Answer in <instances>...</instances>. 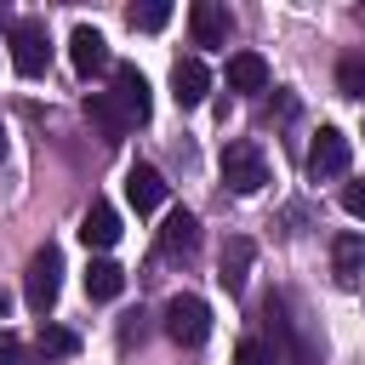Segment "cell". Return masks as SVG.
<instances>
[{
    "mask_svg": "<svg viewBox=\"0 0 365 365\" xmlns=\"http://www.w3.org/2000/svg\"><path fill=\"white\" fill-rule=\"evenodd\" d=\"M228 91H268V63L257 51H234L228 57Z\"/></svg>",
    "mask_w": 365,
    "mask_h": 365,
    "instance_id": "cell-18",
    "label": "cell"
},
{
    "mask_svg": "<svg viewBox=\"0 0 365 365\" xmlns=\"http://www.w3.org/2000/svg\"><path fill=\"white\" fill-rule=\"evenodd\" d=\"M68 57H74L80 74H97V68H108V40H103L91 23H80V29L68 34Z\"/></svg>",
    "mask_w": 365,
    "mask_h": 365,
    "instance_id": "cell-16",
    "label": "cell"
},
{
    "mask_svg": "<svg viewBox=\"0 0 365 365\" xmlns=\"http://www.w3.org/2000/svg\"><path fill=\"white\" fill-rule=\"evenodd\" d=\"M6 308H11V291H0V319H6Z\"/></svg>",
    "mask_w": 365,
    "mask_h": 365,
    "instance_id": "cell-26",
    "label": "cell"
},
{
    "mask_svg": "<svg viewBox=\"0 0 365 365\" xmlns=\"http://www.w3.org/2000/svg\"><path fill=\"white\" fill-rule=\"evenodd\" d=\"M348 160H354L348 137H342L336 125H319V137H314V148H308V177H314V182H331V177L348 171Z\"/></svg>",
    "mask_w": 365,
    "mask_h": 365,
    "instance_id": "cell-6",
    "label": "cell"
},
{
    "mask_svg": "<svg viewBox=\"0 0 365 365\" xmlns=\"http://www.w3.org/2000/svg\"><path fill=\"white\" fill-rule=\"evenodd\" d=\"M205 91H211V68L200 57H177L171 63V97H177V108H200Z\"/></svg>",
    "mask_w": 365,
    "mask_h": 365,
    "instance_id": "cell-8",
    "label": "cell"
},
{
    "mask_svg": "<svg viewBox=\"0 0 365 365\" xmlns=\"http://www.w3.org/2000/svg\"><path fill=\"white\" fill-rule=\"evenodd\" d=\"M114 103L125 108V120H131V125H143V120H148V108H154V103H148V80H143V68H137V63H114Z\"/></svg>",
    "mask_w": 365,
    "mask_h": 365,
    "instance_id": "cell-7",
    "label": "cell"
},
{
    "mask_svg": "<svg viewBox=\"0 0 365 365\" xmlns=\"http://www.w3.org/2000/svg\"><path fill=\"white\" fill-rule=\"evenodd\" d=\"M11 63H17V74H46V63H51V40H46V23L40 17H17L11 23Z\"/></svg>",
    "mask_w": 365,
    "mask_h": 365,
    "instance_id": "cell-4",
    "label": "cell"
},
{
    "mask_svg": "<svg viewBox=\"0 0 365 365\" xmlns=\"http://www.w3.org/2000/svg\"><path fill=\"white\" fill-rule=\"evenodd\" d=\"M80 240H86L91 251H108V245L120 240V211H114L108 200H91L86 217H80Z\"/></svg>",
    "mask_w": 365,
    "mask_h": 365,
    "instance_id": "cell-12",
    "label": "cell"
},
{
    "mask_svg": "<svg viewBox=\"0 0 365 365\" xmlns=\"http://www.w3.org/2000/svg\"><path fill=\"white\" fill-rule=\"evenodd\" d=\"M125 200L137 205V217L160 211V205H165V177H160L154 165H131V171H125Z\"/></svg>",
    "mask_w": 365,
    "mask_h": 365,
    "instance_id": "cell-11",
    "label": "cell"
},
{
    "mask_svg": "<svg viewBox=\"0 0 365 365\" xmlns=\"http://www.w3.org/2000/svg\"><path fill=\"white\" fill-rule=\"evenodd\" d=\"M251 262H257V245H251L245 234H228V240H222V257H217V279H222L228 291H245Z\"/></svg>",
    "mask_w": 365,
    "mask_h": 365,
    "instance_id": "cell-10",
    "label": "cell"
},
{
    "mask_svg": "<svg viewBox=\"0 0 365 365\" xmlns=\"http://www.w3.org/2000/svg\"><path fill=\"white\" fill-rule=\"evenodd\" d=\"M234 365H274V354H268V342H262V336H240Z\"/></svg>",
    "mask_w": 365,
    "mask_h": 365,
    "instance_id": "cell-22",
    "label": "cell"
},
{
    "mask_svg": "<svg viewBox=\"0 0 365 365\" xmlns=\"http://www.w3.org/2000/svg\"><path fill=\"white\" fill-rule=\"evenodd\" d=\"M262 331H268V354H274V365H319V342L291 319V302H285L279 291L262 302Z\"/></svg>",
    "mask_w": 365,
    "mask_h": 365,
    "instance_id": "cell-1",
    "label": "cell"
},
{
    "mask_svg": "<svg viewBox=\"0 0 365 365\" xmlns=\"http://www.w3.org/2000/svg\"><path fill=\"white\" fill-rule=\"evenodd\" d=\"M331 274H336V285H359L365 279V234H336V245H331Z\"/></svg>",
    "mask_w": 365,
    "mask_h": 365,
    "instance_id": "cell-13",
    "label": "cell"
},
{
    "mask_svg": "<svg viewBox=\"0 0 365 365\" xmlns=\"http://www.w3.org/2000/svg\"><path fill=\"white\" fill-rule=\"evenodd\" d=\"M194 245H200V217L177 205V211L165 217V228H160V257H188Z\"/></svg>",
    "mask_w": 365,
    "mask_h": 365,
    "instance_id": "cell-15",
    "label": "cell"
},
{
    "mask_svg": "<svg viewBox=\"0 0 365 365\" xmlns=\"http://www.w3.org/2000/svg\"><path fill=\"white\" fill-rule=\"evenodd\" d=\"M125 17H131V29H148V34H154V29L171 23V6H165V0H148V6H131Z\"/></svg>",
    "mask_w": 365,
    "mask_h": 365,
    "instance_id": "cell-20",
    "label": "cell"
},
{
    "mask_svg": "<svg viewBox=\"0 0 365 365\" xmlns=\"http://www.w3.org/2000/svg\"><path fill=\"white\" fill-rule=\"evenodd\" d=\"M342 211L365 222V182H348V188H342Z\"/></svg>",
    "mask_w": 365,
    "mask_h": 365,
    "instance_id": "cell-23",
    "label": "cell"
},
{
    "mask_svg": "<svg viewBox=\"0 0 365 365\" xmlns=\"http://www.w3.org/2000/svg\"><path fill=\"white\" fill-rule=\"evenodd\" d=\"M222 182H228L234 194H257V188L268 182L262 148H257V143H228V148H222Z\"/></svg>",
    "mask_w": 365,
    "mask_h": 365,
    "instance_id": "cell-5",
    "label": "cell"
},
{
    "mask_svg": "<svg viewBox=\"0 0 365 365\" xmlns=\"http://www.w3.org/2000/svg\"><path fill=\"white\" fill-rule=\"evenodd\" d=\"M74 348H80V336H74V331H63V325H40V336H34V359H40V365L68 359Z\"/></svg>",
    "mask_w": 365,
    "mask_h": 365,
    "instance_id": "cell-19",
    "label": "cell"
},
{
    "mask_svg": "<svg viewBox=\"0 0 365 365\" xmlns=\"http://www.w3.org/2000/svg\"><path fill=\"white\" fill-rule=\"evenodd\" d=\"M0 160H6V125H0Z\"/></svg>",
    "mask_w": 365,
    "mask_h": 365,
    "instance_id": "cell-27",
    "label": "cell"
},
{
    "mask_svg": "<svg viewBox=\"0 0 365 365\" xmlns=\"http://www.w3.org/2000/svg\"><path fill=\"white\" fill-rule=\"evenodd\" d=\"M336 86H342V97H365V57H342L336 63Z\"/></svg>",
    "mask_w": 365,
    "mask_h": 365,
    "instance_id": "cell-21",
    "label": "cell"
},
{
    "mask_svg": "<svg viewBox=\"0 0 365 365\" xmlns=\"http://www.w3.org/2000/svg\"><path fill=\"white\" fill-rule=\"evenodd\" d=\"M0 23H11V11H6V6H0Z\"/></svg>",
    "mask_w": 365,
    "mask_h": 365,
    "instance_id": "cell-28",
    "label": "cell"
},
{
    "mask_svg": "<svg viewBox=\"0 0 365 365\" xmlns=\"http://www.w3.org/2000/svg\"><path fill=\"white\" fill-rule=\"evenodd\" d=\"M86 120L103 131V143H120V137L131 131V120H125V108L114 103V91H91V97H86Z\"/></svg>",
    "mask_w": 365,
    "mask_h": 365,
    "instance_id": "cell-14",
    "label": "cell"
},
{
    "mask_svg": "<svg viewBox=\"0 0 365 365\" xmlns=\"http://www.w3.org/2000/svg\"><path fill=\"white\" fill-rule=\"evenodd\" d=\"M120 291H125V268L114 257H91L86 262V297L91 302H114Z\"/></svg>",
    "mask_w": 365,
    "mask_h": 365,
    "instance_id": "cell-17",
    "label": "cell"
},
{
    "mask_svg": "<svg viewBox=\"0 0 365 365\" xmlns=\"http://www.w3.org/2000/svg\"><path fill=\"white\" fill-rule=\"evenodd\" d=\"M188 29H194V46H222L228 29H234V17H228L222 0H194L188 6Z\"/></svg>",
    "mask_w": 365,
    "mask_h": 365,
    "instance_id": "cell-9",
    "label": "cell"
},
{
    "mask_svg": "<svg viewBox=\"0 0 365 365\" xmlns=\"http://www.w3.org/2000/svg\"><path fill=\"white\" fill-rule=\"evenodd\" d=\"M120 342L131 348V342H143V314H125V325H120Z\"/></svg>",
    "mask_w": 365,
    "mask_h": 365,
    "instance_id": "cell-25",
    "label": "cell"
},
{
    "mask_svg": "<svg viewBox=\"0 0 365 365\" xmlns=\"http://www.w3.org/2000/svg\"><path fill=\"white\" fill-rule=\"evenodd\" d=\"M57 291H63V257H57V245H40V251L29 257V274H23V297H29V308L46 319V314L57 308Z\"/></svg>",
    "mask_w": 365,
    "mask_h": 365,
    "instance_id": "cell-2",
    "label": "cell"
},
{
    "mask_svg": "<svg viewBox=\"0 0 365 365\" xmlns=\"http://www.w3.org/2000/svg\"><path fill=\"white\" fill-rule=\"evenodd\" d=\"M0 365H23V342H17L6 325H0Z\"/></svg>",
    "mask_w": 365,
    "mask_h": 365,
    "instance_id": "cell-24",
    "label": "cell"
},
{
    "mask_svg": "<svg viewBox=\"0 0 365 365\" xmlns=\"http://www.w3.org/2000/svg\"><path fill=\"white\" fill-rule=\"evenodd\" d=\"M165 336H171L177 348H200V342L211 336V308H205L194 291H177V297L165 302Z\"/></svg>",
    "mask_w": 365,
    "mask_h": 365,
    "instance_id": "cell-3",
    "label": "cell"
}]
</instances>
